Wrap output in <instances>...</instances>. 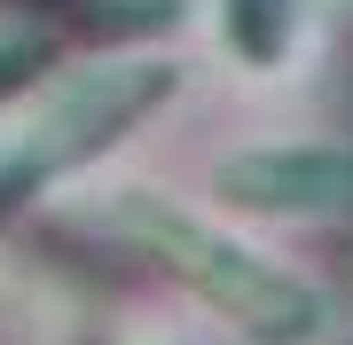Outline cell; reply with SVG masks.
I'll use <instances>...</instances> for the list:
<instances>
[{
  "instance_id": "1",
  "label": "cell",
  "mask_w": 353,
  "mask_h": 345,
  "mask_svg": "<svg viewBox=\"0 0 353 345\" xmlns=\"http://www.w3.org/2000/svg\"><path fill=\"white\" fill-rule=\"evenodd\" d=\"M118 220H126V228L150 243L157 259H173V267L189 275L220 314H236L243 330L267 337V345H299V337H314L322 322H330L322 291H306V282H290L283 267H267V259L236 251L228 236H204L189 212L157 205V196H126V205H118Z\"/></svg>"
},
{
  "instance_id": "2",
  "label": "cell",
  "mask_w": 353,
  "mask_h": 345,
  "mask_svg": "<svg viewBox=\"0 0 353 345\" xmlns=\"http://www.w3.org/2000/svg\"><path fill=\"white\" fill-rule=\"evenodd\" d=\"M165 87H173V63H94L87 79H71V87L24 126V141L0 157V212H8L24 189H39L55 165L94 157L102 141H118Z\"/></svg>"
},
{
  "instance_id": "3",
  "label": "cell",
  "mask_w": 353,
  "mask_h": 345,
  "mask_svg": "<svg viewBox=\"0 0 353 345\" xmlns=\"http://www.w3.org/2000/svg\"><path fill=\"white\" fill-rule=\"evenodd\" d=\"M220 180L267 212H353V149H252L228 157Z\"/></svg>"
},
{
  "instance_id": "4",
  "label": "cell",
  "mask_w": 353,
  "mask_h": 345,
  "mask_svg": "<svg viewBox=\"0 0 353 345\" xmlns=\"http://www.w3.org/2000/svg\"><path fill=\"white\" fill-rule=\"evenodd\" d=\"M283 8H290V0H228V32H236V48L252 55V63H275V48H283Z\"/></svg>"
},
{
  "instance_id": "5",
  "label": "cell",
  "mask_w": 353,
  "mask_h": 345,
  "mask_svg": "<svg viewBox=\"0 0 353 345\" xmlns=\"http://www.w3.org/2000/svg\"><path fill=\"white\" fill-rule=\"evenodd\" d=\"M39 55H48V39H39V32H0V94L24 87V79L39 71Z\"/></svg>"
}]
</instances>
